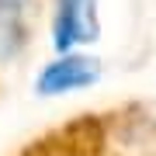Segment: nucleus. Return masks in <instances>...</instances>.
Wrapping results in <instances>:
<instances>
[{
	"label": "nucleus",
	"mask_w": 156,
	"mask_h": 156,
	"mask_svg": "<svg viewBox=\"0 0 156 156\" xmlns=\"http://www.w3.org/2000/svg\"><path fill=\"white\" fill-rule=\"evenodd\" d=\"M97 35V0H56L52 7V45L59 56Z\"/></svg>",
	"instance_id": "nucleus-1"
},
{
	"label": "nucleus",
	"mask_w": 156,
	"mask_h": 156,
	"mask_svg": "<svg viewBox=\"0 0 156 156\" xmlns=\"http://www.w3.org/2000/svg\"><path fill=\"white\" fill-rule=\"evenodd\" d=\"M101 76L97 59L80 56V52H66V56H56L38 73V94L45 97H56V94H73V90H83Z\"/></svg>",
	"instance_id": "nucleus-2"
},
{
	"label": "nucleus",
	"mask_w": 156,
	"mask_h": 156,
	"mask_svg": "<svg viewBox=\"0 0 156 156\" xmlns=\"http://www.w3.org/2000/svg\"><path fill=\"white\" fill-rule=\"evenodd\" d=\"M31 0H0V62H11L28 45Z\"/></svg>",
	"instance_id": "nucleus-3"
}]
</instances>
